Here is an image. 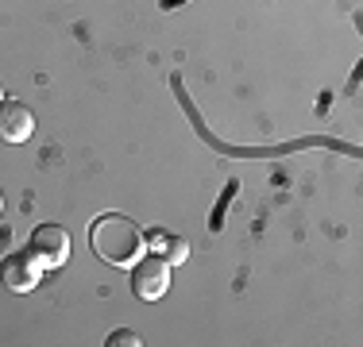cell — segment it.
<instances>
[{
  "label": "cell",
  "mask_w": 363,
  "mask_h": 347,
  "mask_svg": "<svg viewBox=\"0 0 363 347\" xmlns=\"http://www.w3.org/2000/svg\"><path fill=\"white\" fill-rule=\"evenodd\" d=\"M89 243H93V251H97L105 263H112V266H132L135 258L143 255L140 224H132L128 216H116V212L101 216V220L93 224V228H89Z\"/></svg>",
  "instance_id": "obj_1"
},
{
  "label": "cell",
  "mask_w": 363,
  "mask_h": 347,
  "mask_svg": "<svg viewBox=\"0 0 363 347\" xmlns=\"http://www.w3.org/2000/svg\"><path fill=\"white\" fill-rule=\"evenodd\" d=\"M167 285H170V263L167 258L151 255V258H140V263H135L132 290L140 301H159L162 293H167Z\"/></svg>",
  "instance_id": "obj_2"
},
{
  "label": "cell",
  "mask_w": 363,
  "mask_h": 347,
  "mask_svg": "<svg viewBox=\"0 0 363 347\" xmlns=\"http://www.w3.org/2000/svg\"><path fill=\"white\" fill-rule=\"evenodd\" d=\"M31 255L39 258V266H62L70 255V232L58 224H39L31 232Z\"/></svg>",
  "instance_id": "obj_3"
},
{
  "label": "cell",
  "mask_w": 363,
  "mask_h": 347,
  "mask_svg": "<svg viewBox=\"0 0 363 347\" xmlns=\"http://www.w3.org/2000/svg\"><path fill=\"white\" fill-rule=\"evenodd\" d=\"M35 135V112L23 101H0V139L4 143H28Z\"/></svg>",
  "instance_id": "obj_4"
},
{
  "label": "cell",
  "mask_w": 363,
  "mask_h": 347,
  "mask_svg": "<svg viewBox=\"0 0 363 347\" xmlns=\"http://www.w3.org/2000/svg\"><path fill=\"white\" fill-rule=\"evenodd\" d=\"M0 278H4V285L12 293H31L39 285V258L31 255V251H16V255L4 258Z\"/></svg>",
  "instance_id": "obj_5"
},
{
  "label": "cell",
  "mask_w": 363,
  "mask_h": 347,
  "mask_svg": "<svg viewBox=\"0 0 363 347\" xmlns=\"http://www.w3.org/2000/svg\"><path fill=\"white\" fill-rule=\"evenodd\" d=\"M143 243L151 247V255L167 258V263H186V255H189V243L178 239V236H170V232H162V228H151L143 236Z\"/></svg>",
  "instance_id": "obj_6"
},
{
  "label": "cell",
  "mask_w": 363,
  "mask_h": 347,
  "mask_svg": "<svg viewBox=\"0 0 363 347\" xmlns=\"http://www.w3.org/2000/svg\"><path fill=\"white\" fill-rule=\"evenodd\" d=\"M108 343H112V347H124V343H128V347H140L143 340H140L135 332H128V328H120V332H112V340H108Z\"/></svg>",
  "instance_id": "obj_7"
},
{
  "label": "cell",
  "mask_w": 363,
  "mask_h": 347,
  "mask_svg": "<svg viewBox=\"0 0 363 347\" xmlns=\"http://www.w3.org/2000/svg\"><path fill=\"white\" fill-rule=\"evenodd\" d=\"M0 216H4V197H0Z\"/></svg>",
  "instance_id": "obj_8"
},
{
  "label": "cell",
  "mask_w": 363,
  "mask_h": 347,
  "mask_svg": "<svg viewBox=\"0 0 363 347\" xmlns=\"http://www.w3.org/2000/svg\"><path fill=\"white\" fill-rule=\"evenodd\" d=\"M0 101H4V85H0Z\"/></svg>",
  "instance_id": "obj_9"
}]
</instances>
